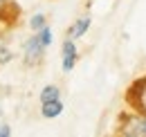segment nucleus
Instances as JSON below:
<instances>
[{
	"label": "nucleus",
	"mask_w": 146,
	"mask_h": 137,
	"mask_svg": "<svg viewBox=\"0 0 146 137\" xmlns=\"http://www.w3.org/2000/svg\"><path fill=\"white\" fill-rule=\"evenodd\" d=\"M90 16H81L76 18L72 25H70V29H68V38H72V41H76V38H81V36L88 34V29H90Z\"/></svg>",
	"instance_id": "5"
},
{
	"label": "nucleus",
	"mask_w": 146,
	"mask_h": 137,
	"mask_svg": "<svg viewBox=\"0 0 146 137\" xmlns=\"http://www.w3.org/2000/svg\"><path fill=\"white\" fill-rule=\"evenodd\" d=\"M124 99H126V106L130 110L146 115V74L139 76V79H135V81L128 86Z\"/></svg>",
	"instance_id": "2"
},
{
	"label": "nucleus",
	"mask_w": 146,
	"mask_h": 137,
	"mask_svg": "<svg viewBox=\"0 0 146 137\" xmlns=\"http://www.w3.org/2000/svg\"><path fill=\"white\" fill-rule=\"evenodd\" d=\"M63 112V101L61 99H52V101H43L40 103V115L45 119H56Z\"/></svg>",
	"instance_id": "6"
},
{
	"label": "nucleus",
	"mask_w": 146,
	"mask_h": 137,
	"mask_svg": "<svg viewBox=\"0 0 146 137\" xmlns=\"http://www.w3.org/2000/svg\"><path fill=\"white\" fill-rule=\"evenodd\" d=\"M52 99H61V90H58V86H45L40 90V103L52 101Z\"/></svg>",
	"instance_id": "8"
},
{
	"label": "nucleus",
	"mask_w": 146,
	"mask_h": 137,
	"mask_svg": "<svg viewBox=\"0 0 146 137\" xmlns=\"http://www.w3.org/2000/svg\"><path fill=\"white\" fill-rule=\"evenodd\" d=\"M0 137H11V128L9 126H0Z\"/></svg>",
	"instance_id": "12"
},
{
	"label": "nucleus",
	"mask_w": 146,
	"mask_h": 137,
	"mask_svg": "<svg viewBox=\"0 0 146 137\" xmlns=\"http://www.w3.org/2000/svg\"><path fill=\"white\" fill-rule=\"evenodd\" d=\"M115 133L121 137H146V115L135 112V110L121 112L117 119Z\"/></svg>",
	"instance_id": "1"
},
{
	"label": "nucleus",
	"mask_w": 146,
	"mask_h": 137,
	"mask_svg": "<svg viewBox=\"0 0 146 137\" xmlns=\"http://www.w3.org/2000/svg\"><path fill=\"white\" fill-rule=\"evenodd\" d=\"M7 9H9V0H0V20L7 18Z\"/></svg>",
	"instance_id": "11"
},
{
	"label": "nucleus",
	"mask_w": 146,
	"mask_h": 137,
	"mask_svg": "<svg viewBox=\"0 0 146 137\" xmlns=\"http://www.w3.org/2000/svg\"><path fill=\"white\" fill-rule=\"evenodd\" d=\"M14 59V52L9 45H5V43H0V65H5V63H9Z\"/></svg>",
	"instance_id": "10"
},
{
	"label": "nucleus",
	"mask_w": 146,
	"mask_h": 137,
	"mask_svg": "<svg viewBox=\"0 0 146 137\" xmlns=\"http://www.w3.org/2000/svg\"><path fill=\"white\" fill-rule=\"evenodd\" d=\"M36 38H38V43H40V45L47 50V47L52 45V41H54V34H52V29L45 25L43 29H38V32H36Z\"/></svg>",
	"instance_id": "7"
},
{
	"label": "nucleus",
	"mask_w": 146,
	"mask_h": 137,
	"mask_svg": "<svg viewBox=\"0 0 146 137\" xmlns=\"http://www.w3.org/2000/svg\"><path fill=\"white\" fill-rule=\"evenodd\" d=\"M43 54H45V47L38 43L36 34L32 38H27V43H25V63L27 65H38L43 61Z\"/></svg>",
	"instance_id": "4"
},
{
	"label": "nucleus",
	"mask_w": 146,
	"mask_h": 137,
	"mask_svg": "<svg viewBox=\"0 0 146 137\" xmlns=\"http://www.w3.org/2000/svg\"><path fill=\"white\" fill-rule=\"evenodd\" d=\"M45 25H47V18H45V14H34V16L29 18V27H32L34 32L43 29Z\"/></svg>",
	"instance_id": "9"
},
{
	"label": "nucleus",
	"mask_w": 146,
	"mask_h": 137,
	"mask_svg": "<svg viewBox=\"0 0 146 137\" xmlns=\"http://www.w3.org/2000/svg\"><path fill=\"white\" fill-rule=\"evenodd\" d=\"M76 61H79L76 43H74L72 38H65L63 41V47H61V68H63V72H72Z\"/></svg>",
	"instance_id": "3"
}]
</instances>
